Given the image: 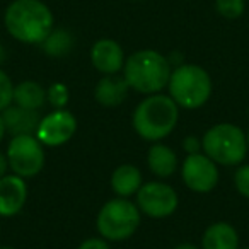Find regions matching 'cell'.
Listing matches in <instances>:
<instances>
[{
	"instance_id": "6da1fadb",
	"label": "cell",
	"mask_w": 249,
	"mask_h": 249,
	"mask_svg": "<svg viewBox=\"0 0 249 249\" xmlns=\"http://www.w3.org/2000/svg\"><path fill=\"white\" fill-rule=\"evenodd\" d=\"M4 22L9 35L26 45H41L55 26L52 11L41 0H14Z\"/></svg>"
},
{
	"instance_id": "7a4b0ae2",
	"label": "cell",
	"mask_w": 249,
	"mask_h": 249,
	"mask_svg": "<svg viewBox=\"0 0 249 249\" xmlns=\"http://www.w3.org/2000/svg\"><path fill=\"white\" fill-rule=\"evenodd\" d=\"M179 121V106L166 94H150L133 111V130L147 142H160Z\"/></svg>"
},
{
	"instance_id": "3957f363",
	"label": "cell",
	"mask_w": 249,
	"mask_h": 249,
	"mask_svg": "<svg viewBox=\"0 0 249 249\" xmlns=\"http://www.w3.org/2000/svg\"><path fill=\"white\" fill-rule=\"evenodd\" d=\"M123 77L130 89L140 94H157L167 87L171 77L169 58L156 50H140L124 60Z\"/></svg>"
},
{
	"instance_id": "277c9868",
	"label": "cell",
	"mask_w": 249,
	"mask_h": 249,
	"mask_svg": "<svg viewBox=\"0 0 249 249\" xmlns=\"http://www.w3.org/2000/svg\"><path fill=\"white\" fill-rule=\"evenodd\" d=\"M212 79L200 65L181 63L171 72L167 89L169 96L179 107L198 109L205 106L212 96Z\"/></svg>"
},
{
	"instance_id": "5b68a950",
	"label": "cell",
	"mask_w": 249,
	"mask_h": 249,
	"mask_svg": "<svg viewBox=\"0 0 249 249\" xmlns=\"http://www.w3.org/2000/svg\"><path fill=\"white\" fill-rule=\"evenodd\" d=\"M203 154L220 166H239L248 154L246 132L232 123H218L207 130L201 139Z\"/></svg>"
},
{
	"instance_id": "8992f818",
	"label": "cell",
	"mask_w": 249,
	"mask_h": 249,
	"mask_svg": "<svg viewBox=\"0 0 249 249\" xmlns=\"http://www.w3.org/2000/svg\"><path fill=\"white\" fill-rule=\"evenodd\" d=\"M140 210L128 198H113L101 207L96 218L97 232L107 242L130 239L140 227Z\"/></svg>"
},
{
	"instance_id": "52a82bcc",
	"label": "cell",
	"mask_w": 249,
	"mask_h": 249,
	"mask_svg": "<svg viewBox=\"0 0 249 249\" xmlns=\"http://www.w3.org/2000/svg\"><path fill=\"white\" fill-rule=\"evenodd\" d=\"M5 156L12 174H18L24 179L38 176L46 162L45 145L36 139V135L12 137Z\"/></svg>"
},
{
	"instance_id": "ba28073f",
	"label": "cell",
	"mask_w": 249,
	"mask_h": 249,
	"mask_svg": "<svg viewBox=\"0 0 249 249\" xmlns=\"http://www.w3.org/2000/svg\"><path fill=\"white\" fill-rule=\"evenodd\" d=\"M179 196L176 190L167 183L150 181L143 183L137 193V207L140 213L150 218H166L178 210Z\"/></svg>"
},
{
	"instance_id": "9c48e42d",
	"label": "cell",
	"mask_w": 249,
	"mask_h": 249,
	"mask_svg": "<svg viewBox=\"0 0 249 249\" xmlns=\"http://www.w3.org/2000/svg\"><path fill=\"white\" fill-rule=\"evenodd\" d=\"M218 164L213 162L203 152L188 154L181 164L183 183L195 193H210L218 184Z\"/></svg>"
},
{
	"instance_id": "30bf717a",
	"label": "cell",
	"mask_w": 249,
	"mask_h": 249,
	"mask_svg": "<svg viewBox=\"0 0 249 249\" xmlns=\"http://www.w3.org/2000/svg\"><path fill=\"white\" fill-rule=\"evenodd\" d=\"M77 132V120L70 111L55 109L41 118L36 130V139L45 147L65 145Z\"/></svg>"
},
{
	"instance_id": "8fae6325",
	"label": "cell",
	"mask_w": 249,
	"mask_h": 249,
	"mask_svg": "<svg viewBox=\"0 0 249 249\" xmlns=\"http://www.w3.org/2000/svg\"><path fill=\"white\" fill-rule=\"evenodd\" d=\"M28 201V184L18 174L0 178V217H14Z\"/></svg>"
},
{
	"instance_id": "7c38bea8",
	"label": "cell",
	"mask_w": 249,
	"mask_h": 249,
	"mask_svg": "<svg viewBox=\"0 0 249 249\" xmlns=\"http://www.w3.org/2000/svg\"><path fill=\"white\" fill-rule=\"evenodd\" d=\"M90 62L94 69L104 75L118 73L124 67L123 48L114 39L103 38L94 43L90 48Z\"/></svg>"
},
{
	"instance_id": "4fadbf2b",
	"label": "cell",
	"mask_w": 249,
	"mask_h": 249,
	"mask_svg": "<svg viewBox=\"0 0 249 249\" xmlns=\"http://www.w3.org/2000/svg\"><path fill=\"white\" fill-rule=\"evenodd\" d=\"M0 116H2V121H4L5 132L11 133L12 137L36 135L38 124L41 121L39 111L21 107L18 104H11L9 107H5L0 113Z\"/></svg>"
},
{
	"instance_id": "5bb4252c",
	"label": "cell",
	"mask_w": 249,
	"mask_h": 249,
	"mask_svg": "<svg viewBox=\"0 0 249 249\" xmlns=\"http://www.w3.org/2000/svg\"><path fill=\"white\" fill-rule=\"evenodd\" d=\"M130 86L124 80V77H120L116 73L113 75H104L94 87V97L101 106L116 107L126 99Z\"/></svg>"
},
{
	"instance_id": "9a60e30c",
	"label": "cell",
	"mask_w": 249,
	"mask_h": 249,
	"mask_svg": "<svg viewBox=\"0 0 249 249\" xmlns=\"http://www.w3.org/2000/svg\"><path fill=\"white\" fill-rule=\"evenodd\" d=\"M201 249H239V235L229 222L208 225L201 237Z\"/></svg>"
},
{
	"instance_id": "2e32d148",
	"label": "cell",
	"mask_w": 249,
	"mask_h": 249,
	"mask_svg": "<svg viewBox=\"0 0 249 249\" xmlns=\"http://www.w3.org/2000/svg\"><path fill=\"white\" fill-rule=\"evenodd\" d=\"M142 184V173L133 164H121L111 174V190L121 198L137 195Z\"/></svg>"
},
{
	"instance_id": "e0dca14e",
	"label": "cell",
	"mask_w": 249,
	"mask_h": 249,
	"mask_svg": "<svg viewBox=\"0 0 249 249\" xmlns=\"http://www.w3.org/2000/svg\"><path fill=\"white\" fill-rule=\"evenodd\" d=\"M147 166L156 176L169 178L178 171V156L171 147L156 142L147 152Z\"/></svg>"
},
{
	"instance_id": "ac0fdd59",
	"label": "cell",
	"mask_w": 249,
	"mask_h": 249,
	"mask_svg": "<svg viewBox=\"0 0 249 249\" xmlns=\"http://www.w3.org/2000/svg\"><path fill=\"white\" fill-rule=\"evenodd\" d=\"M46 89L36 80H24L14 86V99L12 104H18L21 107L39 111L45 106Z\"/></svg>"
},
{
	"instance_id": "d6986e66",
	"label": "cell",
	"mask_w": 249,
	"mask_h": 249,
	"mask_svg": "<svg viewBox=\"0 0 249 249\" xmlns=\"http://www.w3.org/2000/svg\"><path fill=\"white\" fill-rule=\"evenodd\" d=\"M75 46V39H73L72 33L67 31V29H53L48 35V38L41 43L43 52L48 56L53 58H62L67 56Z\"/></svg>"
},
{
	"instance_id": "ffe728a7",
	"label": "cell",
	"mask_w": 249,
	"mask_h": 249,
	"mask_svg": "<svg viewBox=\"0 0 249 249\" xmlns=\"http://www.w3.org/2000/svg\"><path fill=\"white\" fill-rule=\"evenodd\" d=\"M70 92L69 87L63 82H55L48 87L46 90V101L52 104L55 109H65V106L69 104Z\"/></svg>"
},
{
	"instance_id": "44dd1931",
	"label": "cell",
	"mask_w": 249,
	"mask_h": 249,
	"mask_svg": "<svg viewBox=\"0 0 249 249\" xmlns=\"http://www.w3.org/2000/svg\"><path fill=\"white\" fill-rule=\"evenodd\" d=\"M215 9L225 19H237L244 14V0H215Z\"/></svg>"
},
{
	"instance_id": "7402d4cb",
	"label": "cell",
	"mask_w": 249,
	"mask_h": 249,
	"mask_svg": "<svg viewBox=\"0 0 249 249\" xmlns=\"http://www.w3.org/2000/svg\"><path fill=\"white\" fill-rule=\"evenodd\" d=\"M12 99H14V84L4 70H0V113L11 106Z\"/></svg>"
},
{
	"instance_id": "603a6c76",
	"label": "cell",
	"mask_w": 249,
	"mask_h": 249,
	"mask_svg": "<svg viewBox=\"0 0 249 249\" xmlns=\"http://www.w3.org/2000/svg\"><path fill=\"white\" fill-rule=\"evenodd\" d=\"M234 186L241 196L249 200V164L239 166L234 173Z\"/></svg>"
},
{
	"instance_id": "cb8c5ba5",
	"label": "cell",
	"mask_w": 249,
	"mask_h": 249,
	"mask_svg": "<svg viewBox=\"0 0 249 249\" xmlns=\"http://www.w3.org/2000/svg\"><path fill=\"white\" fill-rule=\"evenodd\" d=\"M77 249H111V246L103 237H90L86 239L84 242H80V246Z\"/></svg>"
},
{
	"instance_id": "d4e9b609",
	"label": "cell",
	"mask_w": 249,
	"mask_h": 249,
	"mask_svg": "<svg viewBox=\"0 0 249 249\" xmlns=\"http://www.w3.org/2000/svg\"><path fill=\"white\" fill-rule=\"evenodd\" d=\"M183 149H184V152H186V154H198V152H201V150H203V147H201V140L198 139V137L190 135V137H186V139H184Z\"/></svg>"
},
{
	"instance_id": "484cf974",
	"label": "cell",
	"mask_w": 249,
	"mask_h": 249,
	"mask_svg": "<svg viewBox=\"0 0 249 249\" xmlns=\"http://www.w3.org/2000/svg\"><path fill=\"white\" fill-rule=\"evenodd\" d=\"M9 171V160H7V156L5 154L0 152V178H4Z\"/></svg>"
},
{
	"instance_id": "4316f807",
	"label": "cell",
	"mask_w": 249,
	"mask_h": 249,
	"mask_svg": "<svg viewBox=\"0 0 249 249\" xmlns=\"http://www.w3.org/2000/svg\"><path fill=\"white\" fill-rule=\"evenodd\" d=\"M173 249H201V248H196L195 244H188V242H183V244H178L176 248Z\"/></svg>"
},
{
	"instance_id": "83f0119b",
	"label": "cell",
	"mask_w": 249,
	"mask_h": 249,
	"mask_svg": "<svg viewBox=\"0 0 249 249\" xmlns=\"http://www.w3.org/2000/svg\"><path fill=\"white\" fill-rule=\"evenodd\" d=\"M5 126H4V121H2V116H0V142L4 140V137H5Z\"/></svg>"
},
{
	"instance_id": "f1b7e54d",
	"label": "cell",
	"mask_w": 249,
	"mask_h": 249,
	"mask_svg": "<svg viewBox=\"0 0 249 249\" xmlns=\"http://www.w3.org/2000/svg\"><path fill=\"white\" fill-rule=\"evenodd\" d=\"M4 60H5V48H4V45L0 43V63L4 62Z\"/></svg>"
},
{
	"instance_id": "f546056e",
	"label": "cell",
	"mask_w": 249,
	"mask_h": 249,
	"mask_svg": "<svg viewBox=\"0 0 249 249\" xmlns=\"http://www.w3.org/2000/svg\"><path fill=\"white\" fill-rule=\"evenodd\" d=\"M0 249H16V248H11V246H0Z\"/></svg>"
},
{
	"instance_id": "4dcf8cb0",
	"label": "cell",
	"mask_w": 249,
	"mask_h": 249,
	"mask_svg": "<svg viewBox=\"0 0 249 249\" xmlns=\"http://www.w3.org/2000/svg\"><path fill=\"white\" fill-rule=\"evenodd\" d=\"M246 137H248V145H249V128H248V133H246Z\"/></svg>"
},
{
	"instance_id": "1f68e13d",
	"label": "cell",
	"mask_w": 249,
	"mask_h": 249,
	"mask_svg": "<svg viewBox=\"0 0 249 249\" xmlns=\"http://www.w3.org/2000/svg\"><path fill=\"white\" fill-rule=\"evenodd\" d=\"M242 249H249V246H248V248H242Z\"/></svg>"
}]
</instances>
